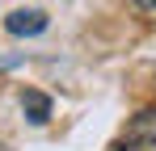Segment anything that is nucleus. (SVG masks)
Wrapping results in <instances>:
<instances>
[{
	"label": "nucleus",
	"instance_id": "20e7f679",
	"mask_svg": "<svg viewBox=\"0 0 156 151\" xmlns=\"http://www.w3.org/2000/svg\"><path fill=\"white\" fill-rule=\"evenodd\" d=\"M135 4H144V8H156V0H135Z\"/></svg>",
	"mask_w": 156,
	"mask_h": 151
},
{
	"label": "nucleus",
	"instance_id": "f257e3e1",
	"mask_svg": "<svg viewBox=\"0 0 156 151\" xmlns=\"http://www.w3.org/2000/svg\"><path fill=\"white\" fill-rule=\"evenodd\" d=\"M122 143H127V151H156V109H144L131 118Z\"/></svg>",
	"mask_w": 156,
	"mask_h": 151
},
{
	"label": "nucleus",
	"instance_id": "f03ea898",
	"mask_svg": "<svg viewBox=\"0 0 156 151\" xmlns=\"http://www.w3.org/2000/svg\"><path fill=\"white\" fill-rule=\"evenodd\" d=\"M4 29L17 34V38H34V34L47 29V13H42V8H17V13L4 17Z\"/></svg>",
	"mask_w": 156,
	"mask_h": 151
},
{
	"label": "nucleus",
	"instance_id": "7ed1b4c3",
	"mask_svg": "<svg viewBox=\"0 0 156 151\" xmlns=\"http://www.w3.org/2000/svg\"><path fill=\"white\" fill-rule=\"evenodd\" d=\"M21 109H26V118L34 126H42L47 118H51V97L38 92V88H26V92H21Z\"/></svg>",
	"mask_w": 156,
	"mask_h": 151
}]
</instances>
